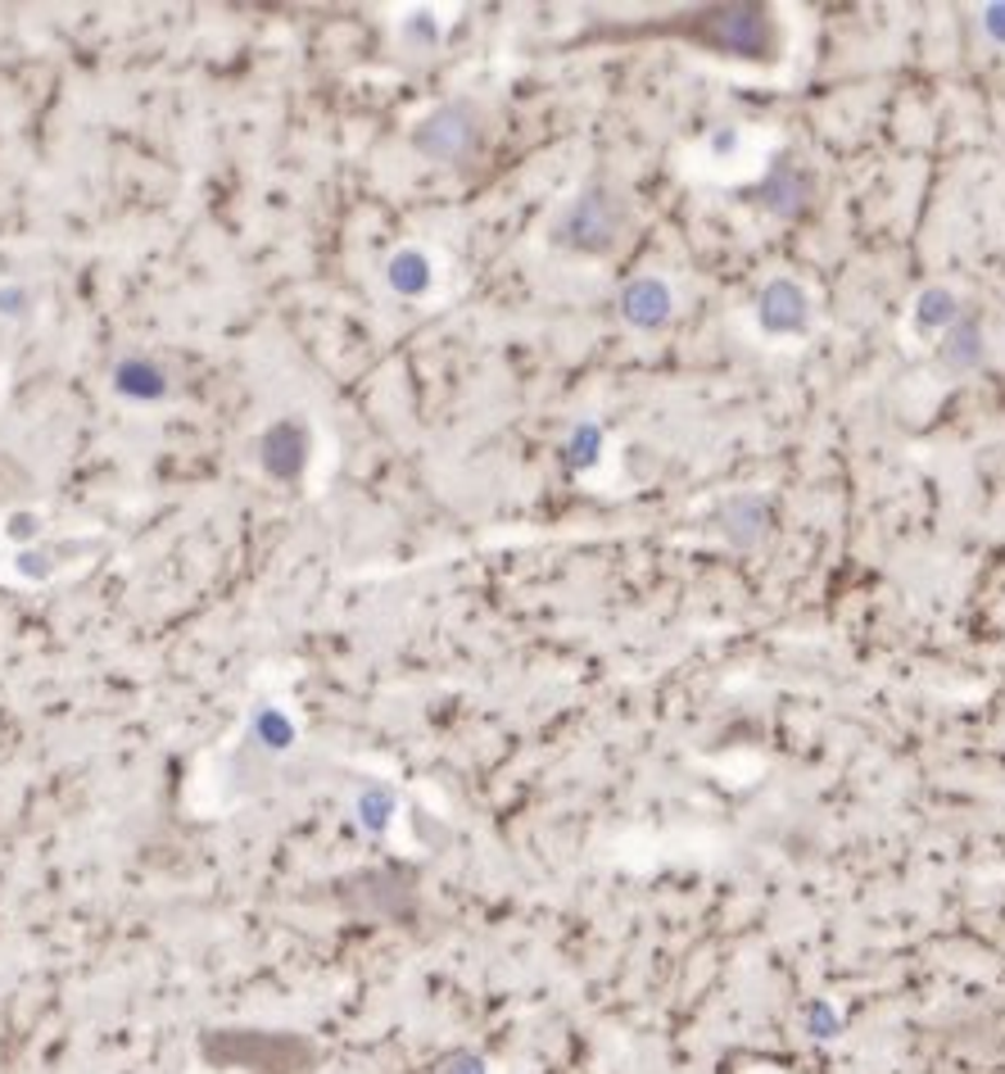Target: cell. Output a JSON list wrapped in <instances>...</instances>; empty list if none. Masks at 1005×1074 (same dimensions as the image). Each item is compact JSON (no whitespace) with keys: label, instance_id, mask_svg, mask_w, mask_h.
<instances>
[{"label":"cell","instance_id":"obj_6","mask_svg":"<svg viewBox=\"0 0 1005 1074\" xmlns=\"http://www.w3.org/2000/svg\"><path fill=\"white\" fill-rule=\"evenodd\" d=\"M385 816H389V798H385V793H372L368 803H362V820H368L372 830H381Z\"/></svg>","mask_w":1005,"mask_h":1074},{"label":"cell","instance_id":"obj_5","mask_svg":"<svg viewBox=\"0 0 1005 1074\" xmlns=\"http://www.w3.org/2000/svg\"><path fill=\"white\" fill-rule=\"evenodd\" d=\"M255 734H259V743H268V749H286V743H290V726L276 712H259Z\"/></svg>","mask_w":1005,"mask_h":1074},{"label":"cell","instance_id":"obj_2","mask_svg":"<svg viewBox=\"0 0 1005 1074\" xmlns=\"http://www.w3.org/2000/svg\"><path fill=\"white\" fill-rule=\"evenodd\" d=\"M114 385H119V395H127V399H159L167 391V376H163V368L154 363V358H123V363L114 368Z\"/></svg>","mask_w":1005,"mask_h":1074},{"label":"cell","instance_id":"obj_1","mask_svg":"<svg viewBox=\"0 0 1005 1074\" xmlns=\"http://www.w3.org/2000/svg\"><path fill=\"white\" fill-rule=\"evenodd\" d=\"M697 41H707L724 54H770L774 46V27L766 18V10H703L693 27Z\"/></svg>","mask_w":1005,"mask_h":1074},{"label":"cell","instance_id":"obj_4","mask_svg":"<svg viewBox=\"0 0 1005 1074\" xmlns=\"http://www.w3.org/2000/svg\"><path fill=\"white\" fill-rule=\"evenodd\" d=\"M389 282H395L399 291H422L426 286V259L422 255L395 259V268H389Z\"/></svg>","mask_w":1005,"mask_h":1074},{"label":"cell","instance_id":"obj_3","mask_svg":"<svg viewBox=\"0 0 1005 1074\" xmlns=\"http://www.w3.org/2000/svg\"><path fill=\"white\" fill-rule=\"evenodd\" d=\"M263 462H268L272 477H295L299 462H303V435H299V427H290V422L272 427L263 435Z\"/></svg>","mask_w":1005,"mask_h":1074},{"label":"cell","instance_id":"obj_7","mask_svg":"<svg viewBox=\"0 0 1005 1074\" xmlns=\"http://www.w3.org/2000/svg\"><path fill=\"white\" fill-rule=\"evenodd\" d=\"M0 309H5V313H23V291H5V295H0Z\"/></svg>","mask_w":1005,"mask_h":1074}]
</instances>
